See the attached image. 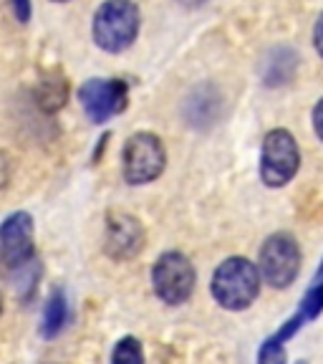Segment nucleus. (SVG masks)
<instances>
[{"label": "nucleus", "mask_w": 323, "mask_h": 364, "mask_svg": "<svg viewBox=\"0 0 323 364\" xmlns=\"http://www.w3.org/2000/svg\"><path fill=\"white\" fill-rule=\"evenodd\" d=\"M323 311V284H318L316 289L308 291V296L301 301V309H298V314H295L293 318H290L288 324H285V329L280 331V339H288L290 334H293L298 326H303L306 321H311V318H316L318 314Z\"/></svg>", "instance_id": "ddd939ff"}, {"label": "nucleus", "mask_w": 323, "mask_h": 364, "mask_svg": "<svg viewBox=\"0 0 323 364\" xmlns=\"http://www.w3.org/2000/svg\"><path fill=\"white\" fill-rule=\"evenodd\" d=\"M68 324V301H66V294L61 289H56L51 296H48V301H45L43 309V321H40V334L45 339H53L58 336Z\"/></svg>", "instance_id": "f8f14e48"}, {"label": "nucleus", "mask_w": 323, "mask_h": 364, "mask_svg": "<svg viewBox=\"0 0 323 364\" xmlns=\"http://www.w3.org/2000/svg\"><path fill=\"white\" fill-rule=\"evenodd\" d=\"M187 119L192 127H210L215 124L217 119V112H220V97L215 94V89H197V94L195 97H190L187 102Z\"/></svg>", "instance_id": "9b49d317"}, {"label": "nucleus", "mask_w": 323, "mask_h": 364, "mask_svg": "<svg viewBox=\"0 0 323 364\" xmlns=\"http://www.w3.org/2000/svg\"><path fill=\"white\" fill-rule=\"evenodd\" d=\"M0 314H3V301H0Z\"/></svg>", "instance_id": "aec40b11"}, {"label": "nucleus", "mask_w": 323, "mask_h": 364, "mask_svg": "<svg viewBox=\"0 0 323 364\" xmlns=\"http://www.w3.org/2000/svg\"><path fill=\"white\" fill-rule=\"evenodd\" d=\"M167 154L159 142V136L149 132H136L126 139L124 154H121V167H124V180L129 185H147L157 180L165 170Z\"/></svg>", "instance_id": "39448f33"}, {"label": "nucleus", "mask_w": 323, "mask_h": 364, "mask_svg": "<svg viewBox=\"0 0 323 364\" xmlns=\"http://www.w3.org/2000/svg\"><path fill=\"white\" fill-rule=\"evenodd\" d=\"M301 364H306V362H301Z\"/></svg>", "instance_id": "412c9836"}, {"label": "nucleus", "mask_w": 323, "mask_h": 364, "mask_svg": "<svg viewBox=\"0 0 323 364\" xmlns=\"http://www.w3.org/2000/svg\"><path fill=\"white\" fill-rule=\"evenodd\" d=\"M301 271V248L293 235L275 233L261 248V276L273 289H288Z\"/></svg>", "instance_id": "423d86ee"}, {"label": "nucleus", "mask_w": 323, "mask_h": 364, "mask_svg": "<svg viewBox=\"0 0 323 364\" xmlns=\"http://www.w3.org/2000/svg\"><path fill=\"white\" fill-rule=\"evenodd\" d=\"M313 43H316V51L318 56H323V13L316 23V31H313Z\"/></svg>", "instance_id": "a211bd4d"}, {"label": "nucleus", "mask_w": 323, "mask_h": 364, "mask_svg": "<svg viewBox=\"0 0 323 364\" xmlns=\"http://www.w3.org/2000/svg\"><path fill=\"white\" fill-rule=\"evenodd\" d=\"M129 84L121 79H89L79 89V102L94 124H104L124 112Z\"/></svg>", "instance_id": "0eeeda50"}, {"label": "nucleus", "mask_w": 323, "mask_h": 364, "mask_svg": "<svg viewBox=\"0 0 323 364\" xmlns=\"http://www.w3.org/2000/svg\"><path fill=\"white\" fill-rule=\"evenodd\" d=\"M11 8H13V16H16V21H21V23L31 21V13H33V8H31V0H11Z\"/></svg>", "instance_id": "dca6fc26"}, {"label": "nucleus", "mask_w": 323, "mask_h": 364, "mask_svg": "<svg viewBox=\"0 0 323 364\" xmlns=\"http://www.w3.org/2000/svg\"><path fill=\"white\" fill-rule=\"evenodd\" d=\"M0 253L11 268L33 263V218L28 213H13L0 225Z\"/></svg>", "instance_id": "6e6552de"}, {"label": "nucleus", "mask_w": 323, "mask_h": 364, "mask_svg": "<svg viewBox=\"0 0 323 364\" xmlns=\"http://www.w3.org/2000/svg\"><path fill=\"white\" fill-rule=\"evenodd\" d=\"M144 245V230L139 220L126 213H114L106 220V238H104V248L114 261H126L134 258Z\"/></svg>", "instance_id": "1a4fd4ad"}, {"label": "nucleus", "mask_w": 323, "mask_h": 364, "mask_svg": "<svg viewBox=\"0 0 323 364\" xmlns=\"http://www.w3.org/2000/svg\"><path fill=\"white\" fill-rule=\"evenodd\" d=\"M195 266L190 258L180 250H170L157 258L152 268V286L154 294L170 306H180L192 296L195 291Z\"/></svg>", "instance_id": "7ed1b4c3"}, {"label": "nucleus", "mask_w": 323, "mask_h": 364, "mask_svg": "<svg viewBox=\"0 0 323 364\" xmlns=\"http://www.w3.org/2000/svg\"><path fill=\"white\" fill-rule=\"evenodd\" d=\"M210 291L215 301L227 311H243L261 294V271L248 258L233 256L215 268Z\"/></svg>", "instance_id": "f257e3e1"}, {"label": "nucleus", "mask_w": 323, "mask_h": 364, "mask_svg": "<svg viewBox=\"0 0 323 364\" xmlns=\"http://www.w3.org/2000/svg\"><path fill=\"white\" fill-rule=\"evenodd\" d=\"M258 364H285V349L280 336H270L263 341L261 352H258Z\"/></svg>", "instance_id": "2eb2a0df"}, {"label": "nucleus", "mask_w": 323, "mask_h": 364, "mask_svg": "<svg viewBox=\"0 0 323 364\" xmlns=\"http://www.w3.org/2000/svg\"><path fill=\"white\" fill-rule=\"evenodd\" d=\"M111 364H144V352L139 339L124 336V339L116 341V347L111 352Z\"/></svg>", "instance_id": "4468645a"}, {"label": "nucleus", "mask_w": 323, "mask_h": 364, "mask_svg": "<svg viewBox=\"0 0 323 364\" xmlns=\"http://www.w3.org/2000/svg\"><path fill=\"white\" fill-rule=\"evenodd\" d=\"M295 68H298V56H295L293 48H273L265 53L261 66V76L265 86H280L288 84L295 76Z\"/></svg>", "instance_id": "9d476101"}, {"label": "nucleus", "mask_w": 323, "mask_h": 364, "mask_svg": "<svg viewBox=\"0 0 323 364\" xmlns=\"http://www.w3.org/2000/svg\"><path fill=\"white\" fill-rule=\"evenodd\" d=\"M313 129H316L318 139L323 142V99L316 104V109H313Z\"/></svg>", "instance_id": "f3484780"}, {"label": "nucleus", "mask_w": 323, "mask_h": 364, "mask_svg": "<svg viewBox=\"0 0 323 364\" xmlns=\"http://www.w3.org/2000/svg\"><path fill=\"white\" fill-rule=\"evenodd\" d=\"M139 8L131 0H106L94 16V41L109 53L126 51L139 33Z\"/></svg>", "instance_id": "f03ea898"}, {"label": "nucleus", "mask_w": 323, "mask_h": 364, "mask_svg": "<svg viewBox=\"0 0 323 364\" xmlns=\"http://www.w3.org/2000/svg\"><path fill=\"white\" fill-rule=\"evenodd\" d=\"M301 152L293 134L285 129H273L263 139L261 152V180L268 188H283L298 172Z\"/></svg>", "instance_id": "20e7f679"}, {"label": "nucleus", "mask_w": 323, "mask_h": 364, "mask_svg": "<svg viewBox=\"0 0 323 364\" xmlns=\"http://www.w3.org/2000/svg\"><path fill=\"white\" fill-rule=\"evenodd\" d=\"M53 3H66V0H53Z\"/></svg>", "instance_id": "6ab92c4d"}]
</instances>
